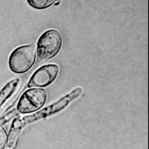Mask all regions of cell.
I'll return each instance as SVG.
<instances>
[{"mask_svg": "<svg viewBox=\"0 0 149 149\" xmlns=\"http://www.w3.org/2000/svg\"><path fill=\"white\" fill-rule=\"evenodd\" d=\"M15 115L14 111H11L7 114H6L5 116H3L1 119H0V125H3L7 122H8L13 116Z\"/></svg>", "mask_w": 149, "mask_h": 149, "instance_id": "30bf717a", "label": "cell"}, {"mask_svg": "<svg viewBox=\"0 0 149 149\" xmlns=\"http://www.w3.org/2000/svg\"><path fill=\"white\" fill-rule=\"evenodd\" d=\"M20 83V79H14L9 81L0 91V108L12 97L18 88Z\"/></svg>", "mask_w": 149, "mask_h": 149, "instance_id": "52a82bcc", "label": "cell"}, {"mask_svg": "<svg viewBox=\"0 0 149 149\" xmlns=\"http://www.w3.org/2000/svg\"><path fill=\"white\" fill-rule=\"evenodd\" d=\"M47 100V92L44 88H30L23 93L17 105V110L21 113L35 112L41 108Z\"/></svg>", "mask_w": 149, "mask_h": 149, "instance_id": "277c9868", "label": "cell"}, {"mask_svg": "<svg viewBox=\"0 0 149 149\" xmlns=\"http://www.w3.org/2000/svg\"><path fill=\"white\" fill-rule=\"evenodd\" d=\"M25 126L22 119L15 118L10 126L8 135L6 149H15L17 146L22 128Z\"/></svg>", "mask_w": 149, "mask_h": 149, "instance_id": "8992f818", "label": "cell"}, {"mask_svg": "<svg viewBox=\"0 0 149 149\" xmlns=\"http://www.w3.org/2000/svg\"><path fill=\"white\" fill-rule=\"evenodd\" d=\"M59 67L55 64H48L38 68L31 76L28 87H46L51 84L58 76Z\"/></svg>", "mask_w": 149, "mask_h": 149, "instance_id": "5b68a950", "label": "cell"}, {"mask_svg": "<svg viewBox=\"0 0 149 149\" xmlns=\"http://www.w3.org/2000/svg\"><path fill=\"white\" fill-rule=\"evenodd\" d=\"M58 0H27V3L37 9H43L49 7Z\"/></svg>", "mask_w": 149, "mask_h": 149, "instance_id": "ba28073f", "label": "cell"}, {"mask_svg": "<svg viewBox=\"0 0 149 149\" xmlns=\"http://www.w3.org/2000/svg\"><path fill=\"white\" fill-rule=\"evenodd\" d=\"M36 59L34 44H27L15 48L9 58V67L12 72L21 74L27 72L34 65Z\"/></svg>", "mask_w": 149, "mask_h": 149, "instance_id": "6da1fadb", "label": "cell"}, {"mask_svg": "<svg viewBox=\"0 0 149 149\" xmlns=\"http://www.w3.org/2000/svg\"><path fill=\"white\" fill-rule=\"evenodd\" d=\"M82 92V88L77 87L57 101L48 105L34 114L24 116L22 119L26 125L27 123H32L34 121L47 118L49 116L58 113L66 108L69 104V103H70V102L80 96Z\"/></svg>", "mask_w": 149, "mask_h": 149, "instance_id": "3957f363", "label": "cell"}, {"mask_svg": "<svg viewBox=\"0 0 149 149\" xmlns=\"http://www.w3.org/2000/svg\"><path fill=\"white\" fill-rule=\"evenodd\" d=\"M62 38L59 31L55 29L43 33L37 42L38 60L41 62L56 55L62 47Z\"/></svg>", "mask_w": 149, "mask_h": 149, "instance_id": "7a4b0ae2", "label": "cell"}, {"mask_svg": "<svg viewBox=\"0 0 149 149\" xmlns=\"http://www.w3.org/2000/svg\"><path fill=\"white\" fill-rule=\"evenodd\" d=\"M8 141V134L6 131L0 125V149H6Z\"/></svg>", "mask_w": 149, "mask_h": 149, "instance_id": "9c48e42d", "label": "cell"}]
</instances>
